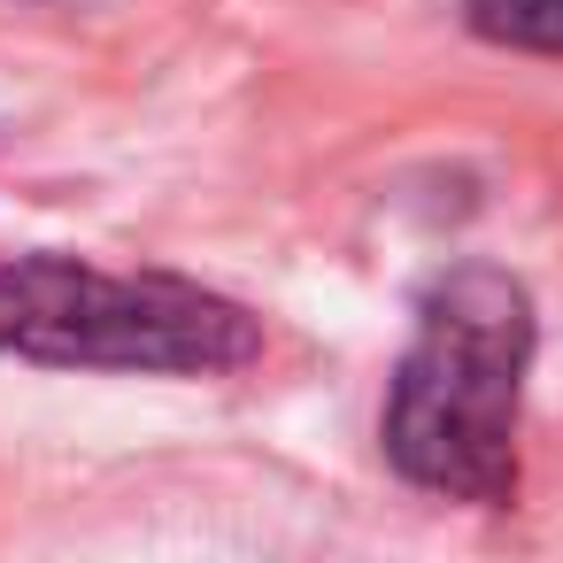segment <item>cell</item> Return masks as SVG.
<instances>
[{
	"label": "cell",
	"instance_id": "3",
	"mask_svg": "<svg viewBox=\"0 0 563 563\" xmlns=\"http://www.w3.org/2000/svg\"><path fill=\"white\" fill-rule=\"evenodd\" d=\"M463 24H471L486 47L563 55V0H463Z\"/></svg>",
	"mask_w": 563,
	"mask_h": 563
},
{
	"label": "cell",
	"instance_id": "2",
	"mask_svg": "<svg viewBox=\"0 0 563 563\" xmlns=\"http://www.w3.org/2000/svg\"><path fill=\"white\" fill-rule=\"evenodd\" d=\"M0 355L63 371H163L209 378L263 355V332L240 301L163 278V271H93L78 255L0 263Z\"/></svg>",
	"mask_w": 563,
	"mask_h": 563
},
{
	"label": "cell",
	"instance_id": "1",
	"mask_svg": "<svg viewBox=\"0 0 563 563\" xmlns=\"http://www.w3.org/2000/svg\"><path fill=\"white\" fill-rule=\"evenodd\" d=\"M532 371V301L509 271L463 263L417 301V332L386 386V463L471 509L517 501V409Z\"/></svg>",
	"mask_w": 563,
	"mask_h": 563
}]
</instances>
